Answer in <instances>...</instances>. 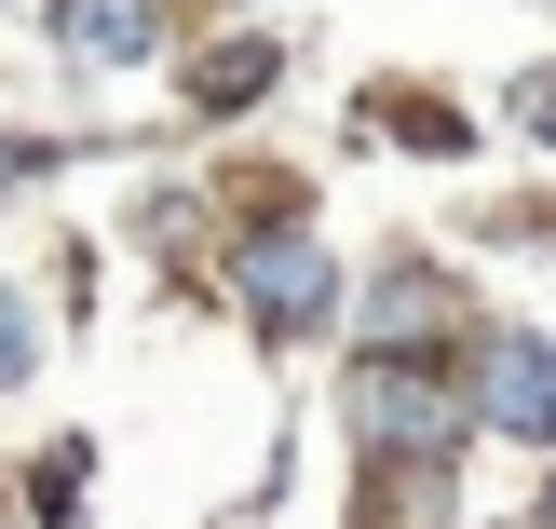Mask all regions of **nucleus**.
<instances>
[{
    "instance_id": "1",
    "label": "nucleus",
    "mask_w": 556,
    "mask_h": 529,
    "mask_svg": "<svg viewBox=\"0 0 556 529\" xmlns=\"http://www.w3.org/2000/svg\"><path fill=\"white\" fill-rule=\"evenodd\" d=\"M244 313H258L271 340L326 326V313H340V272H326V244H313V231H271V244H244Z\"/></svg>"
},
{
    "instance_id": "2",
    "label": "nucleus",
    "mask_w": 556,
    "mask_h": 529,
    "mask_svg": "<svg viewBox=\"0 0 556 529\" xmlns=\"http://www.w3.org/2000/svg\"><path fill=\"white\" fill-rule=\"evenodd\" d=\"M353 434H367V449H394V462H434L462 434V407L434 394V380H407V367H380L367 394H353Z\"/></svg>"
},
{
    "instance_id": "3",
    "label": "nucleus",
    "mask_w": 556,
    "mask_h": 529,
    "mask_svg": "<svg viewBox=\"0 0 556 529\" xmlns=\"http://www.w3.org/2000/svg\"><path fill=\"white\" fill-rule=\"evenodd\" d=\"M476 407L503 434H556V340H489L476 353Z\"/></svg>"
},
{
    "instance_id": "4",
    "label": "nucleus",
    "mask_w": 556,
    "mask_h": 529,
    "mask_svg": "<svg viewBox=\"0 0 556 529\" xmlns=\"http://www.w3.org/2000/svg\"><path fill=\"white\" fill-rule=\"evenodd\" d=\"M54 27H68L81 54H150V27H163V0H54Z\"/></svg>"
},
{
    "instance_id": "5",
    "label": "nucleus",
    "mask_w": 556,
    "mask_h": 529,
    "mask_svg": "<svg viewBox=\"0 0 556 529\" xmlns=\"http://www.w3.org/2000/svg\"><path fill=\"white\" fill-rule=\"evenodd\" d=\"M258 81H271V41H231V54H217V68H204V109H244V96H258Z\"/></svg>"
},
{
    "instance_id": "6",
    "label": "nucleus",
    "mask_w": 556,
    "mask_h": 529,
    "mask_svg": "<svg viewBox=\"0 0 556 529\" xmlns=\"http://www.w3.org/2000/svg\"><path fill=\"white\" fill-rule=\"evenodd\" d=\"M407 326H434V286H421V272H394V286H380V340H407Z\"/></svg>"
},
{
    "instance_id": "7",
    "label": "nucleus",
    "mask_w": 556,
    "mask_h": 529,
    "mask_svg": "<svg viewBox=\"0 0 556 529\" xmlns=\"http://www.w3.org/2000/svg\"><path fill=\"white\" fill-rule=\"evenodd\" d=\"M27 353H41V326H27V299L0 286V380H27Z\"/></svg>"
},
{
    "instance_id": "8",
    "label": "nucleus",
    "mask_w": 556,
    "mask_h": 529,
    "mask_svg": "<svg viewBox=\"0 0 556 529\" xmlns=\"http://www.w3.org/2000/svg\"><path fill=\"white\" fill-rule=\"evenodd\" d=\"M0 177H27V150H0Z\"/></svg>"
},
{
    "instance_id": "9",
    "label": "nucleus",
    "mask_w": 556,
    "mask_h": 529,
    "mask_svg": "<svg viewBox=\"0 0 556 529\" xmlns=\"http://www.w3.org/2000/svg\"><path fill=\"white\" fill-rule=\"evenodd\" d=\"M543 529H556V503H543Z\"/></svg>"
}]
</instances>
